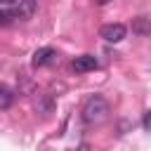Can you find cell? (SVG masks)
Returning a JSON list of instances; mask_svg holds the SVG:
<instances>
[{
    "mask_svg": "<svg viewBox=\"0 0 151 151\" xmlns=\"http://www.w3.org/2000/svg\"><path fill=\"white\" fill-rule=\"evenodd\" d=\"M106 116H109V104H106L104 97L94 94V97H90L85 101V106H83V120L87 125H99V123L106 120Z\"/></svg>",
    "mask_w": 151,
    "mask_h": 151,
    "instance_id": "1",
    "label": "cell"
},
{
    "mask_svg": "<svg viewBox=\"0 0 151 151\" xmlns=\"http://www.w3.org/2000/svg\"><path fill=\"white\" fill-rule=\"evenodd\" d=\"M101 38L106 40V42H120L125 35H127V28L123 26V24H106V26H101Z\"/></svg>",
    "mask_w": 151,
    "mask_h": 151,
    "instance_id": "2",
    "label": "cell"
},
{
    "mask_svg": "<svg viewBox=\"0 0 151 151\" xmlns=\"http://www.w3.org/2000/svg\"><path fill=\"white\" fill-rule=\"evenodd\" d=\"M71 66H73L76 73H87V71H94V68L99 66V61H97V57H92V54H80V57L73 59Z\"/></svg>",
    "mask_w": 151,
    "mask_h": 151,
    "instance_id": "3",
    "label": "cell"
},
{
    "mask_svg": "<svg viewBox=\"0 0 151 151\" xmlns=\"http://www.w3.org/2000/svg\"><path fill=\"white\" fill-rule=\"evenodd\" d=\"M57 59V52L52 47H38L35 54H33V66H47Z\"/></svg>",
    "mask_w": 151,
    "mask_h": 151,
    "instance_id": "4",
    "label": "cell"
},
{
    "mask_svg": "<svg viewBox=\"0 0 151 151\" xmlns=\"http://www.w3.org/2000/svg\"><path fill=\"white\" fill-rule=\"evenodd\" d=\"M35 12V0H19V7L14 9L17 19H31Z\"/></svg>",
    "mask_w": 151,
    "mask_h": 151,
    "instance_id": "5",
    "label": "cell"
},
{
    "mask_svg": "<svg viewBox=\"0 0 151 151\" xmlns=\"http://www.w3.org/2000/svg\"><path fill=\"white\" fill-rule=\"evenodd\" d=\"M132 33H137V35H151V19L137 17L132 21Z\"/></svg>",
    "mask_w": 151,
    "mask_h": 151,
    "instance_id": "6",
    "label": "cell"
},
{
    "mask_svg": "<svg viewBox=\"0 0 151 151\" xmlns=\"http://www.w3.org/2000/svg\"><path fill=\"white\" fill-rule=\"evenodd\" d=\"M12 101H14V92H12L7 85L0 83V109H9Z\"/></svg>",
    "mask_w": 151,
    "mask_h": 151,
    "instance_id": "7",
    "label": "cell"
},
{
    "mask_svg": "<svg viewBox=\"0 0 151 151\" xmlns=\"http://www.w3.org/2000/svg\"><path fill=\"white\" fill-rule=\"evenodd\" d=\"M14 19H17V14H14V12H9V9H0V26L12 24Z\"/></svg>",
    "mask_w": 151,
    "mask_h": 151,
    "instance_id": "8",
    "label": "cell"
},
{
    "mask_svg": "<svg viewBox=\"0 0 151 151\" xmlns=\"http://www.w3.org/2000/svg\"><path fill=\"white\" fill-rule=\"evenodd\" d=\"M76 151H90V146H87V144H80V146H78Z\"/></svg>",
    "mask_w": 151,
    "mask_h": 151,
    "instance_id": "9",
    "label": "cell"
},
{
    "mask_svg": "<svg viewBox=\"0 0 151 151\" xmlns=\"http://www.w3.org/2000/svg\"><path fill=\"white\" fill-rule=\"evenodd\" d=\"M17 0H0V5H14Z\"/></svg>",
    "mask_w": 151,
    "mask_h": 151,
    "instance_id": "10",
    "label": "cell"
},
{
    "mask_svg": "<svg viewBox=\"0 0 151 151\" xmlns=\"http://www.w3.org/2000/svg\"><path fill=\"white\" fill-rule=\"evenodd\" d=\"M97 2H99V5H109L111 0H97Z\"/></svg>",
    "mask_w": 151,
    "mask_h": 151,
    "instance_id": "11",
    "label": "cell"
}]
</instances>
